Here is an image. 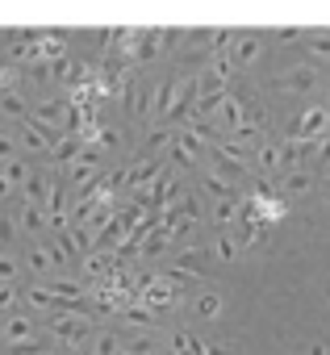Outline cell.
<instances>
[{"label": "cell", "mask_w": 330, "mask_h": 355, "mask_svg": "<svg viewBox=\"0 0 330 355\" xmlns=\"http://www.w3.org/2000/svg\"><path fill=\"white\" fill-rule=\"evenodd\" d=\"M46 330H51L55 343H63L67 351H76V347H84L92 338V318L80 313V309H55L51 322H46Z\"/></svg>", "instance_id": "cell-1"}, {"label": "cell", "mask_w": 330, "mask_h": 355, "mask_svg": "<svg viewBox=\"0 0 330 355\" xmlns=\"http://www.w3.org/2000/svg\"><path fill=\"white\" fill-rule=\"evenodd\" d=\"M326 134H330V105H305L293 117V125H288L284 138H309V142H318Z\"/></svg>", "instance_id": "cell-2"}, {"label": "cell", "mask_w": 330, "mask_h": 355, "mask_svg": "<svg viewBox=\"0 0 330 355\" xmlns=\"http://www.w3.org/2000/svg\"><path fill=\"white\" fill-rule=\"evenodd\" d=\"M38 343V322L30 313H9V318H0V347H30Z\"/></svg>", "instance_id": "cell-3"}, {"label": "cell", "mask_w": 330, "mask_h": 355, "mask_svg": "<svg viewBox=\"0 0 330 355\" xmlns=\"http://www.w3.org/2000/svg\"><path fill=\"white\" fill-rule=\"evenodd\" d=\"M30 121H38V125L51 130V134H63V125H67V96L34 101V105H30Z\"/></svg>", "instance_id": "cell-4"}, {"label": "cell", "mask_w": 330, "mask_h": 355, "mask_svg": "<svg viewBox=\"0 0 330 355\" xmlns=\"http://www.w3.org/2000/svg\"><path fill=\"white\" fill-rule=\"evenodd\" d=\"M322 84V76H318V67H309V63H293V67H284L280 76H276V88L280 92H313Z\"/></svg>", "instance_id": "cell-5"}, {"label": "cell", "mask_w": 330, "mask_h": 355, "mask_svg": "<svg viewBox=\"0 0 330 355\" xmlns=\"http://www.w3.org/2000/svg\"><path fill=\"white\" fill-rule=\"evenodd\" d=\"M263 51H268L263 34H255V30H243V34L234 38V46H230V59H234V67H255V63L263 59Z\"/></svg>", "instance_id": "cell-6"}, {"label": "cell", "mask_w": 330, "mask_h": 355, "mask_svg": "<svg viewBox=\"0 0 330 355\" xmlns=\"http://www.w3.org/2000/svg\"><path fill=\"white\" fill-rule=\"evenodd\" d=\"M55 138H59V134L42 130L38 121H21V125H17V146H21L26 155H51Z\"/></svg>", "instance_id": "cell-7"}, {"label": "cell", "mask_w": 330, "mask_h": 355, "mask_svg": "<svg viewBox=\"0 0 330 355\" xmlns=\"http://www.w3.org/2000/svg\"><path fill=\"white\" fill-rule=\"evenodd\" d=\"M163 167H168V163H163V159H138L134 167H125V175H130V193H146L155 180H159V175H163Z\"/></svg>", "instance_id": "cell-8"}, {"label": "cell", "mask_w": 330, "mask_h": 355, "mask_svg": "<svg viewBox=\"0 0 330 355\" xmlns=\"http://www.w3.org/2000/svg\"><path fill=\"white\" fill-rule=\"evenodd\" d=\"M176 88H180V76L159 80V84L150 88V117H155V121H168V113H172V105H176Z\"/></svg>", "instance_id": "cell-9"}, {"label": "cell", "mask_w": 330, "mask_h": 355, "mask_svg": "<svg viewBox=\"0 0 330 355\" xmlns=\"http://www.w3.org/2000/svg\"><path fill=\"white\" fill-rule=\"evenodd\" d=\"M255 171L263 175V180L284 175V146H280V142H259V146H255Z\"/></svg>", "instance_id": "cell-10"}, {"label": "cell", "mask_w": 330, "mask_h": 355, "mask_svg": "<svg viewBox=\"0 0 330 355\" xmlns=\"http://www.w3.org/2000/svg\"><path fill=\"white\" fill-rule=\"evenodd\" d=\"M67 59V34L63 30H38V63H59Z\"/></svg>", "instance_id": "cell-11"}, {"label": "cell", "mask_w": 330, "mask_h": 355, "mask_svg": "<svg viewBox=\"0 0 330 355\" xmlns=\"http://www.w3.org/2000/svg\"><path fill=\"white\" fill-rule=\"evenodd\" d=\"M172 142H176V130H172L168 121H155V125L146 130V138H142V146H146V155H150V159H168Z\"/></svg>", "instance_id": "cell-12"}, {"label": "cell", "mask_w": 330, "mask_h": 355, "mask_svg": "<svg viewBox=\"0 0 330 355\" xmlns=\"http://www.w3.org/2000/svg\"><path fill=\"white\" fill-rule=\"evenodd\" d=\"M313 171L309 167H288L284 175H280V197H309L313 193Z\"/></svg>", "instance_id": "cell-13"}, {"label": "cell", "mask_w": 330, "mask_h": 355, "mask_svg": "<svg viewBox=\"0 0 330 355\" xmlns=\"http://www.w3.org/2000/svg\"><path fill=\"white\" fill-rule=\"evenodd\" d=\"M80 155H84V138H80V134H59V138H55V146H51V155H46V159H51V163H55V167H63V163H67V167H71V163H76V159H80Z\"/></svg>", "instance_id": "cell-14"}, {"label": "cell", "mask_w": 330, "mask_h": 355, "mask_svg": "<svg viewBox=\"0 0 330 355\" xmlns=\"http://www.w3.org/2000/svg\"><path fill=\"white\" fill-rule=\"evenodd\" d=\"M51 184H55V171H30V180L21 184V193H26V205H46V197H51Z\"/></svg>", "instance_id": "cell-15"}, {"label": "cell", "mask_w": 330, "mask_h": 355, "mask_svg": "<svg viewBox=\"0 0 330 355\" xmlns=\"http://www.w3.org/2000/svg\"><path fill=\"white\" fill-rule=\"evenodd\" d=\"M163 55V30H142V38H138V46H134V55H130V63H155Z\"/></svg>", "instance_id": "cell-16"}, {"label": "cell", "mask_w": 330, "mask_h": 355, "mask_svg": "<svg viewBox=\"0 0 330 355\" xmlns=\"http://www.w3.org/2000/svg\"><path fill=\"white\" fill-rule=\"evenodd\" d=\"M238 214H243V197H222V201H214V209H209V218H214L218 230H234V226H238Z\"/></svg>", "instance_id": "cell-17"}, {"label": "cell", "mask_w": 330, "mask_h": 355, "mask_svg": "<svg viewBox=\"0 0 330 355\" xmlns=\"http://www.w3.org/2000/svg\"><path fill=\"white\" fill-rule=\"evenodd\" d=\"M0 113L13 117V121H30V101L21 88H9V92H0Z\"/></svg>", "instance_id": "cell-18"}, {"label": "cell", "mask_w": 330, "mask_h": 355, "mask_svg": "<svg viewBox=\"0 0 330 355\" xmlns=\"http://www.w3.org/2000/svg\"><path fill=\"white\" fill-rule=\"evenodd\" d=\"M209 255H214L218 263H234V259L243 255V247L234 243V234H230V230H218V234H214V243H209Z\"/></svg>", "instance_id": "cell-19"}, {"label": "cell", "mask_w": 330, "mask_h": 355, "mask_svg": "<svg viewBox=\"0 0 330 355\" xmlns=\"http://www.w3.org/2000/svg\"><path fill=\"white\" fill-rule=\"evenodd\" d=\"M26 263H30V272H38V276H59L55 255H51V243H34L30 255H26Z\"/></svg>", "instance_id": "cell-20"}, {"label": "cell", "mask_w": 330, "mask_h": 355, "mask_svg": "<svg viewBox=\"0 0 330 355\" xmlns=\"http://www.w3.org/2000/svg\"><path fill=\"white\" fill-rule=\"evenodd\" d=\"M17 230H26V234H46V230H51L46 209H42V205H26V209L17 214Z\"/></svg>", "instance_id": "cell-21"}, {"label": "cell", "mask_w": 330, "mask_h": 355, "mask_svg": "<svg viewBox=\"0 0 330 355\" xmlns=\"http://www.w3.org/2000/svg\"><path fill=\"white\" fill-rule=\"evenodd\" d=\"M193 313H197V318H205V322L222 318V293H214V288H201V293L193 297Z\"/></svg>", "instance_id": "cell-22"}, {"label": "cell", "mask_w": 330, "mask_h": 355, "mask_svg": "<svg viewBox=\"0 0 330 355\" xmlns=\"http://www.w3.org/2000/svg\"><path fill=\"white\" fill-rule=\"evenodd\" d=\"M21 297H26V305H30V309H51V313L59 309V301H55V293H51L46 284H30Z\"/></svg>", "instance_id": "cell-23"}, {"label": "cell", "mask_w": 330, "mask_h": 355, "mask_svg": "<svg viewBox=\"0 0 330 355\" xmlns=\"http://www.w3.org/2000/svg\"><path fill=\"white\" fill-rule=\"evenodd\" d=\"M96 355H125V343H121V334H113V330H101V334H92V343H88Z\"/></svg>", "instance_id": "cell-24"}, {"label": "cell", "mask_w": 330, "mask_h": 355, "mask_svg": "<svg viewBox=\"0 0 330 355\" xmlns=\"http://www.w3.org/2000/svg\"><path fill=\"white\" fill-rule=\"evenodd\" d=\"M121 318H125V322H130V326H138V330H150V326H155V318H159V313H150V309H146V305H142V301H130V305H125V309H121Z\"/></svg>", "instance_id": "cell-25"}, {"label": "cell", "mask_w": 330, "mask_h": 355, "mask_svg": "<svg viewBox=\"0 0 330 355\" xmlns=\"http://www.w3.org/2000/svg\"><path fill=\"white\" fill-rule=\"evenodd\" d=\"M201 184H205V189L214 193V201H222V197H238V189H234L230 180H222V175H218V171H209V167L201 171Z\"/></svg>", "instance_id": "cell-26"}, {"label": "cell", "mask_w": 330, "mask_h": 355, "mask_svg": "<svg viewBox=\"0 0 330 355\" xmlns=\"http://www.w3.org/2000/svg\"><path fill=\"white\" fill-rule=\"evenodd\" d=\"M209 259V251L205 247H184L180 255H176V268H184V272H193V276H201V263Z\"/></svg>", "instance_id": "cell-27"}, {"label": "cell", "mask_w": 330, "mask_h": 355, "mask_svg": "<svg viewBox=\"0 0 330 355\" xmlns=\"http://www.w3.org/2000/svg\"><path fill=\"white\" fill-rule=\"evenodd\" d=\"M305 51H309V59H330V30H309Z\"/></svg>", "instance_id": "cell-28"}, {"label": "cell", "mask_w": 330, "mask_h": 355, "mask_svg": "<svg viewBox=\"0 0 330 355\" xmlns=\"http://www.w3.org/2000/svg\"><path fill=\"white\" fill-rule=\"evenodd\" d=\"M172 351H176V355H201V338H197L193 330H176V334H172Z\"/></svg>", "instance_id": "cell-29"}, {"label": "cell", "mask_w": 330, "mask_h": 355, "mask_svg": "<svg viewBox=\"0 0 330 355\" xmlns=\"http://www.w3.org/2000/svg\"><path fill=\"white\" fill-rule=\"evenodd\" d=\"M0 171H5V175H9V184H13V189H21V184L30 180V163H26L21 155H17V159H9L5 167H0Z\"/></svg>", "instance_id": "cell-30"}, {"label": "cell", "mask_w": 330, "mask_h": 355, "mask_svg": "<svg viewBox=\"0 0 330 355\" xmlns=\"http://www.w3.org/2000/svg\"><path fill=\"white\" fill-rule=\"evenodd\" d=\"M121 343H125V355H159V347H155L150 334H130V338H121Z\"/></svg>", "instance_id": "cell-31"}, {"label": "cell", "mask_w": 330, "mask_h": 355, "mask_svg": "<svg viewBox=\"0 0 330 355\" xmlns=\"http://www.w3.org/2000/svg\"><path fill=\"white\" fill-rule=\"evenodd\" d=\"M92 146H96V150H117V146H121V130H117V125H101Z\"/></svg>", "instance_id": "cell-32"}, {"label": "cell", "mask_w": 330, "mask_h": 355, "mask_svg": "<svg viewBox=\"0 0 330 355\" xmlns=\"http://www.w3.org/2000/svg\"><path fill=\"white\" fill-rule=\"evenodd\" d=\"M17 272H21L17 255H9V251H0V284H17Z\"/></svg>", "instance_id": "cell-33"}, {"label": "cell", "mask_w": 330, "mask_h": 355, "mask_svg": "<svg viewBox=\"0 0 330 355\" xmlns=\"http://www.w3.org/2000/svg\"><path fill=\"white\" fill-rule=\"evenodd\" d=\"M17 301H21V288H17V284H0V313L9 318V313L17 309Z\"/></svg>", "instance_id": "cell-34"}, {"label": "cell", "mask_w": 330, "mask_h": 355, "mask_svg": "<svg viewBox=\"0 0 330 355\" xmlns=\"http://www.w3.org/2000/svg\"><path fill=\"white\" fill-rule=\"evenodd\" d=\"M272 34H276V42H280V46H293V42H305V34H309V30H301V26H280V30H272Z\"/></svg>", "instance_id": "cell-35"}, {"label": "cell", "mask_w": 330, "mask_h": 355, "mask_svg": "<svg viewBox=\"0 0 330 355\" xmlns=\"http://www.w3.org/2000/svg\"><path fill=\"white\" fill-rule=\"evenodd\" d=\"M21 146H17V134H0V167H5L9 159H17Z\"/></svg>", "instance_id": "cell-36"}, {"label": "cell", "mask_w": 330, "mask_h": 355, "mask_svg": "<svg viewBox=\"0 0 330 355\" xmlns=\"http://www.w3.org/2000/svg\"><path fill=\"white\" fill-rule=\"evenodd\" d=\"M17 239V218H9V214H0V247H9Z\"/></svg>", "instance_id": "cell-37"}, {"label": "cell", "mask_w": 330, "mask_h": 355, "mask_svg": "<svg viewBox=\"0 0 330 355\" xmlns=\"http://www.w3.org/2000/svg\"><path fill=\"white\" fill-rule=\"evenodd\" d=\"M313 163H318V167H330V134H326V138H318V150H313Z\"/></svg>", "instance_id": "cell-38"}, {"label": "cell", "mask_w": 330, "mask_h": 355, "mask_svg": "<svg viewBox=\"0 0 330 355\" xmlns=\"http://www.w3.org/2000/svg\"><path fill=\"white\" fill-rule=\"evenodd\" d=\"M26 76H30V80H38V84H46V80H51V63H30V67H26Z\"/></svg>", "instance_id": "cell-39"}, {"label": "cell", "mask_w": 330, "mask_h": 355, "mask_svg": "<svg viewBox=\"0 0 330 355\" xmlns=\"http://www.w3.org/2000/svg\"><path fill=\"white\" fill-rule=\"evenodd\" d=\"M13 193H17V189H13V184H9V175H5V171H0V201H9V197H13Z\"/></svg>", "instance_id": "cell-40"}, {"label": "cell", "mask_w": 330, "mask_h": 355, "mask_svg": "<svg viewBox=\"0 0 330 355\" xmlns=\"http://www.w3.org/2000/svg\"><path fill=\"white\" fill-rule=\"evenodd\" d=\"M309 355H330V347H326V343H313V347H309Z\"/></svg>", "instance_id": "cell-41"}]
</instances>
